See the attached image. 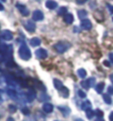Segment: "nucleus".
<instances>
[{
  "label": "nucleus",
  "instance_id": "nucleus-20",
  "mask_svg": "<svg viewBox=\"0 0 113 121\" xmlns=\"http://www.w3.org/2000/svg\"><path fill=\"white\" fill-rule=\"evenodd\" d=\"M59 110H61L64 112V117H68V114L70 113V109L69 108H67V107H59Z\"/></svg>",
  "mask_w": 113,
  "mask_h": 121
},
{
  "label": "nucleus",
  "instance_id": "nucleus-9",
  "mask_svg": "<svg viewBox=\"0 0 113 121\" xmlns=\"http://www.w3.org/2000/svg\"><path fill=\"white\" fill-rule=\"evenodd\" d=\"M81 27H82V29H84V30H90L92 28V23L89 19H84V20L81 21Z\"/></svg>",
  "mask_w": 113,
  "mask_h": 121
},
{
  "label": "nucleus",
  "instance_id": "nucleus-39",
  "mask_svg": "<svg viewBox=\"0 0 113 121\" xmlns=\"http://www.w3.org/2000/svg\"><path fill=\"white\" fill-rule=\"evenodd\" d=\"M74 121H83V120H82V119H79V118H75V119H74Z\"/></svg>",
  "mask_w": 113,
  "mask_h": 121
},
{
  "label": "nucleus",
  "instance_id": "nucleus-10",
  "mask_svg": "<svg viewBox=\"0 0 113 121\" xmlns=\"http://www.w3.org/2000/svg\"><path fill=\"white\" fill-rule=\"evenodd\" d=\"M34 98H36V91L32 90V89H29L26 93V99L28 100V101H32Z\"/></svg>",
  "mask_w": 113,
  "mask_h": 121
},
{
  "label": "nucleus",
  "instance_id": "nucleus-36",
  "mask_svg": "<svg viewBox=\"0 0 113 121\" xmlns=\"http://www.w3.org/2000/svg\"><path fill=\"white\" fill-rule=\"evenodd\" d=\"M4 8V6H2V4H0V11H2Z\"/></svg>",
  "mask_w": 113,
  "mask_h": 121
},
{
  "label": "nucleus",
  "instance_id": "nucleus-6",
  "mask_svg": "<svg viewBox=\"0 0 113 121\" xmlns=\"http://www.w3.org/2000/svg\"><path fill=\"white\" fill-rule=\"evenodd\" d=\"M36 57L38 59H46L48 57V52L46 49H38L36 50Z\"/></svg>",
  "mask_w": 113,
  "mask_h": 121
},
{
  "label": "nucleus",
  "instance_id": "nucleus-11",
  "mask_svg": "<svg viewBox=\"0 0 113 121\" xmlns=\"http://www.w3.org/2000/svg\"><path fill=\"white\" fill-rule=\"evenodd\" d=\"M42 109H43V111L46 112V113H50V112H52L53 111V106H52L51 103H43V106H42Z\"/></svg>",
  "mask_w": 113,
  "mask_h": 121
},
{
  "label": "nucleus",
  "instance_id": "nucleus-27",
  "mask_svg": "<svg viewBox=\"0 0 113 121\" xmlns=\"http://www.w3.org/2000/svg\"><path fill=\"white\" fill-rule=\"evenodd\" d=\"M78 95H79V97H80V98H85V92L84 91H82V90H79V91H78Z\"/></svg>",
  "mask_w": 113,
  "mask_h": 121
},
{
  "label": "nucleus",
  "instance_id": "nucleus-15",
  "mask_svg": "<svg viewBox=\"0 0 113 121\" xmlns=\"http://www.w3.org/2000/svg\"><path fill=\"white\" fill-rule=\"evenodd\" d=\"M53 84H54V87H55V89H57V90H62V89H63V87H64V86H63V83H62L60 80H58V79H54V80H53Z\"/></svg>",
  "mask_w": 113,
  "mask_h": 121
},
{
  "label": "nucleus",
  "instance_id": "nucleus-42",
  "mask_svg": "<svg viewBox=\"0 0 113 121\" xmlns=\"http://www.w3.org/2000/svg\"><path fill=\"white\" fill-rule=\"evenodd\" d=\"M54 121H58V120H54Z\"/></svg>",
  "mask_w": 113,
  "mask_h": 121
},
{
  "label": "nucleus",
  "instance_id": "nucleus-19",
  "mask_svg": "<svg viewBox=\"0 0 113 121\" xmlns=\"http://www.w3.org/2000/svg\"><path fill=\"white\" fill-rule=\"evenodd\" d=\"M78 76L83 79V78L87 77V71H85L84 69H79V70H78Z\"/></svg>",
  "mask_w": 113,
  "mask_h": 121
},
{
  "label": "nucleus",
  "instance_id": "nucleus-17",
  "mask_svg": "<svg viewBox=\"0 0 113 121\" xmlns=\"http://www.w3.org/2000/svg\"><path fill=\"white\" fill-rule=\"evenodd\" d=\"M103 89H104V83L103 82H100V83H98L95 86V90H96L98 93H102Z\"/></svg>",
  "mask_w": 113,
  "mask_h": 121
},
{
  "label": "nucleus",
  "instance_id": "nucleus-32",
  "mask_svg": "<svg viewBox=\"0 0 113 121\" xmlns=\"http://www.w3.org/2000/svg\"><path fill=\"white\" fill-rule=\"evenodd\" d=\"M109 119H110V121H113V111L110 113V116H109Z\"/></svg>",
  "mask_w": 113,
  "mask_h": 121
},
{
  "label": "nucleus",
  "instance_id": "nucleus-5",
  "mask_svg": "<svg viewBox=\"0 0 113 121\" xmlns=\"http://www.w3.org/2000/svg\"><path fill=\"white\" fill-rule=\"evenodd\" d=\"M1 38L6 41H9L13 38V35H12V32L9 31V30H2V31H1Z\"/></svg>",
  "mask_w": 113,
  "mask_h": 121
},
{
  "label": "nucleus",
  "instance_id": "nucleus-41",
  "mask_svg": "<svg viewBox=\"0 0 113 121\" xmlns=\"http://www.w3.org/2000/svg\"><path fill=\"white\" fill-rule=\"evenodd\" d=\"M1 102H2V99H1V98H0V103H1Z\"/></svg>",
  "mask_w": 113,
  "mask_h": 121
},
{
  "label": "nucleus",
  "instance_id": "nucleus-25",
  "mask_svg": "<svg viewBox=\"0 0 113 121\" xmlns=\"http://www.w3.org/2000/svg\"><path fill=\"white\" fill-rule=\"evenodd\" d=\"M8 110H9V112H10V113H15L16 111H17V107H16L15 104H9V107H8Z\"/></svg>",
  "mask_w": 113,
  "mask_h": 121
},
{
  "label": "nucleus",
  "instance_id": "nucleus-37",
  "mask_svg": "<svg viewBox=\"0 0 113 121\" xmlns=\"http://www.w3.org/2000/svg\"><path fill=\"white\" fill-rule=\"evenodd\" d=\"M110 59H111V61L113 62V53H111V55H110Z\"/></svg>",
  "mask_w": 113,
  "mask_h": 121
},
{
  "label": "nucleus",
  "instance_id": "nucleus-24",
  "mask_svg": "<svg viewBox=\"0 0 113 121\" xmlns=\"http://www.w3.org/2000/svg\"><path fill=\"white\" fill-rule=\"evenodd\" d=\"M7 93L10 95V98H12V99H15L16 95H17V92H16L15 90H12V89H9V90L7 91Z\"/></svg>",
  "mask_w": 113,
  "mask_h": 121
},
{
  "label": "nucleus",
  "instance_id": "nucleus-1",
  "mask_svg": "<svg viewBox=\"0 0 113 121\" xmlns=\"http://www.w3.org/2000/svg\"><path fill=\"white\" fill-rule=\"evenodd\" d=\"M19 57L22 59V60H29L31 58V51H30L29 47H27V44L22 43L19 48Z\"/></svg>",
  "mask_w": 113,
  "mask_h": 121
},
{
  "label": "nucleus",
  "instance_id": "nucleus-28",
  "mask_svg": "<svg viewBox=\"0 0 113 121\" xmlns=\"http://www.w3.org/2000/svg\"><path fill=\"white\" fill-rule=\"evenodd\" d=\"M22 113H23V114H26V116H28V114H29L30 113V110H29V109H28V108H22Z\"/></svg>",
  "mask_w": 113,
  "mask_h": 121
},
{
  "label": "nucleus",
  "instance_id": "nucleus-35",
  "mask_svg": "<svg viewBox=\"0 0 113 121\" xmlns=\"http://www.w3.org/2000/svg\"><path fill=\"white\" fill-rule=\"evenodd\" d=\"M84 2H85V1H77V4H83Z\"/></svg>",
  "mask_w": 113,
  "mask_h": 121
},
{
  "label": "nucleus",
  "instance_id": "nucleus-14",
  "mask_svg": "<svg viewBox=\"0 0 113 121\" xmlns=\"http://www.w3.org/2000/svg\"><path fill=\"white\" fill-rule=\"evenodd\" d=\"M30 44L32 46V47H39L41 44V40H40V38H32L31 40H30Z\"/></svg>",
  "mask_w": 113,
  "mask_h": 121
},
{
  "label": "nucleus",
  "instance_id": "nucleus-2",
  "mask_svg": "<svg viewBox=\"0 0 113 121\" xmlns=\"http://www.w3.org/2000/svg\"><path fill=\"white\" fill-rule=\"evenodd\" d=\"M53 47H54V49L59 53H63V52H66L67 50L71 47V44H70L69 42H67V41H60L58 43H55Z\"/></svg>",
  "mask_w": 113,
  "mask_h": 121
},
{
  "label": "nucleus",
  "instance_id": "nucleus-38",
  "mask_svg": "<svg viewBox=\"0 0 113 121\" xmlns=\"http://www.w3.org/2000/svg\"><path fill=\"white\" fill-rule=\"evenodd\" d=\"M7 121H15V120H13V118H8Z\"/></svg>",
  "mask_w": 113,
  "mask_h": 121
},
{
  "label": "nucleus",
  "instance_id": "nucleus-30",
  "mask_svg": "<svg viewBox=\"0 0 113 121\" xmlns=\"http://www.w3.org/2000/svg\"><path fill=\"white\" fill-rule=\"evenodd\" d=\"M108 92H109V95H113V87H109V88H108Z\"/></svg>",
  "mask_w": 113,
  "mask_h": 121
},
{
  "label": "nucleus",
  "instance_id": "nucleus-34",
  "mask_svg": "<svg viewBox=\"0 0 113 121\" xmlns=\"http://www.w3.org/2000/svg\"><path fill=\"white\" fill-rule=\"evenodd\" d=\"M95 121H104V120H103V118H96Z\"/></svg>",
  "mask_w": 113,
  "mask_h": 121
},
{
  "label": "nucleus",
  "instance_id": "nucleus-31",
  "mask_svg": "<svg viewBox=\"0 0 113 121\" xmlns=\"http://www.w3.org/2000/svg\"><path fill=\"white\" fill-rule=\"evenodd\" d=\"M23 121H37L36 119H33V118H27V119H25Z\"/></svg>",
  "mask_w": 113,
  "mask_h": 121
},
{
  "label": "nucleus",
  "instance_id": "nucleus-18",
  "mask_svg": "<svg viewBox=\"0 0 113 121\" xmlns=\"http://www.w3.org/2000/svg\"><path fill=\"white\" fill-rule=\"evenodd\" d=\"M78 15H79V18L82 19V20H84V18L88 16V12L85 10H79L78 11Z\"/></svg>",
  "mask_w": 113,
  "mask_h": 121
},
{
  "label": "nucleus",
  "instance_id": "nucleus-33",
  "mask_svg": "<svg viewBox=\"0 0 113 121\" xmlns=\"http://www.w3.org/2000/svg\"><path fill=\"white\" fill-rule=\"evenodd\" d=\"M108 7H109V10H110V12L112 13V12H113V6H110V4H109Z\"/></svg>",
  "mask_w": 113,
  "mask_h": 121
},
{
  "label": "nucleus",
  "instance_id": "nucleus-29",
  "mask_svg": "<svg viewBox=\"0 0 113 121\" xmlns=\"http://www.w3.org/2000/svg\"><path fill=\"white\" fill-rule=\"evenodd\" d=\"M95 114H98L99 116V118H102V116H103V112L101 110H95Z\"/></svg>",
  "mask_w": 113,
  "mask_h": 121
},
{
  "label": "nucleus",
  "instance_id": "nucleus-13",
  "mask_svg": "<svg viewBox=\"0 0 113 121\" xmlns=\"http://www.w3.org/2000/svg\"><path fill=\"white\" fill-rule=\"evenodd\" d=\"M46 7H47L48 9H55V8L58 7V4H57L55 1L48 0V1H46Z\"/></svg>",
  "mask_w": 113,
  "mask_h": 121
},
{
  "label": "nucleus",
  "instance_id": "nucleus-23",
  "mask_svg": "<svg viewBox=\"0 0 113 121\" xmlns=\"http://www.w3.org/2000/svg\"><path fill=\"white\" fill-rule=\"evenodd\" d=\"M67 13V7H61L58 10V15L59 16H64Z\"/></svg>",
  "mask_w": 113,
  "mask_h": 121
},
{
  "label": "nucleus",
  "instance_id": "nucleus-16",
  "mask_svg": "<svg viewBox=\"0 0 113 121\" xmlns=\"http://www.w3.org/2000/svg\"><path fill=\"white\" fill-rule=\"evenodd\" d=\"M90 108H91V102H90L89 100L84 101V102L81 104V109H82V110H85V111H87V110H89Z\"/></svg>",
  "mask_w": 113,
  "mask_h": 121
},
{
  "label": "nucleus",
  "instance_id": "nucleus-26",
  "mask_svg": "<svg viewBox=\"0 0 113 121\" xmlns=\"http://www.w3.org/2000/svg\"><path fill=\"white\" fill-rule=\"evenodd\" d=\"M93 114H94V112L91 110V109H89V110H87V117L89 118V119H91L92 117H93Z\"/></svg>",
  "mask_w": 113,
  "mask_h": 121
},
{
  "label": "nucleus",
  "instance_id": "nucleus-7",
  "mask_svg": "<svg viewBox=\"0 0 113 121\" xmlns=\"http://www.w3.org/2000/svg\"><path fill=\"white\" fill-rule=\"evenodd\" d=\"M25 28H26L29 32H34L36 31V23L32 21V20H29L25 23Z\"/></svg>",
  "mask_w": 113,
  "mask_h": 121
},
{
  "label": "nucleus",
  "instance_id": "nucleus-4",
  "mask_svg": "<svg viewBox=\"0 0 113 121\" xmlns=\"http://www.w3.org/2000/svg\"><path fill=\"white\" fill-rule=\"evenodd\" d=\"M44 16H43V12L40 10H34L32 13V19L34 21H41V20H43Z\"/></svg>",
  "mask_w": 113,
  "mask_h": 121
},
{
  "label": "nucleus",
  "instance_id": "nucleus-40",
  "mask_svg": "<svg viewBox=\"0 0 113 121\" xmlns=\"http://www.w3.org/2000/svg\"><path fill=\"white\" fill-rule=\"evenodd\" d=\"M104 65H105V66H110V63L108 62V61H104Z\"/></svg>",
  "mask_w": 113,
  "mask_h": 121
},
{
  "label": "nucleus",
  "instance_id": "nucleus-8",
  "mask_svg": "<svg viewBox=\"0 0 113 121\" xmlns=\"http://www.w3.org/2000/svg\"><path fill=\"white\" fill-rule=\"evenodd\" d=\"M17 9L20 11V13H21L22 16H28V13H29V10L27 9V7L25 6V4H17Z\"/></svg>",
  "mask_w": 113,
  "mask_h": 121
},
{
  "label": "nucleus",
  "instance_id": "nucleus-22",
  "mask_svg": "<svg viewBox=\"0 0 113 121\" xmlns=\"http://www.w3.org/2000/svg\"><path fill=\"white\" fill-rule=\"evenodd\" d=\"M61 95H63V98H68L69 97V90L66 87H63V89L61 90Z\"/></svg>",
  "mask_w": 113,
  "mask_h": 121
},
{
  "label": "nucleus",
  "instance_id": "nucleus-12",
  "mask_svg": "<svg viewBox=\"0 0 113 121\" xmlns=\"http://www.w3.org/2000/svg\"><path fill=\"white\" fill-rule=\"evenodd\" d=\"M63 19H64V22H66V23L71 25V23L73 22V15L72 13H68V12H67L66 15H64V17H63Z\"/></svg>",
  "mask_w": 113,
  "mask_h": 121
},
{
  "label": "nucleus",
  "instance_id": "nucleus-21",
  "mask_svg": "<svg viewBox=\"0 0 113 121\" xmlns=\"http://www.w3.org/2000/svg\"><path fill=\"white\" fill-rule=\"evenodd\" d=\"M103 100H104L108 104H111V103H112V99H111V97H110L109 95H103Z\"/></svg>",
  "mask_w": 113,
  "mask_h": 121
},
{
  "label": "nucleus",
  "instance_id": "nucleus-3",
  "mask_svg": "<svg viewBox=\"0 0 113 121\" xmlns=\"http://www.w3.org/2000/svg\"><path fill=\"white\" fill-rule=\"evenodd\" d=\"M95 83V79L94 78H90V79H87V80H83L81 82V86L83 87L84 89H90L91 87H93Z\"/></svg>",
  "mask_w": 113,
  "mask_h": 121
}]
</instances>
